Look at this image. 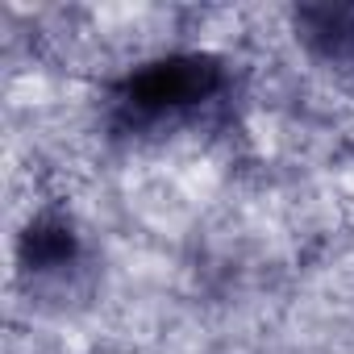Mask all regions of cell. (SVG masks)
Instances as JSON below:
<instances>
[{
    "label": "cell",
    "instance_id": "1",
    "mask_svg": "<svg viewBox=\"0 0 354 354\" xmlns=\"http://www.w3.org/2000/svg\"><path fill=\"white\" fill-rule=\"evenodd\" d=\"M230 92V71L205 50H175L138 63L109 88V121L121 133L184 125Z\"/></svg>",
    "mask_w": 354,
    "mask_h": 354
},
{
    "label": "cell",
    "instance_id": "2",
    "mask_svg": "<svg viewBox=\"0 0 354 354\" xmlns=\"http://www.w3.org/2000/svg\"><path fill=\"white\" fill-rule=\"evenodd\" d=\"M17 263H21V275H30L34 283L71 279L84 267V238H80L75 221L55 209L38 213L17 242Z\"/></svg>",
    "mask_w": 354,
    "mask_h": 354
},
{
    "label": "cell",
    "instance_id": "3",
    "mask_svg": "<svg viewBox=\"0 0 354 354\" xmlns=\"http://www.w3.org/2000/svg\"><path fill=\"white\" fill-rule=\"evenodd\" d=\"M292 34L304 55L321 67H354V0H321V5L292 9Z\"/></svg>",
    "mask_w": 354,
    "mask_h": 354
}]
</instances>
